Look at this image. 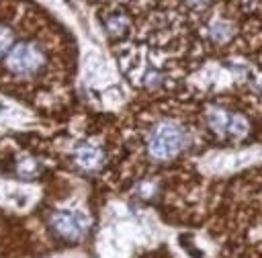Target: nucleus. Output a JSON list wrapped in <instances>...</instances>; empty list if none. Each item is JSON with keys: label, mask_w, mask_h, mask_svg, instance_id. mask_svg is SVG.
<instances>
[{"label": "nucleus", "mask_w": 262, "mask_h": 258, "mask_svg": "<svg viewBox=\"0 0 262 258\" xmlns=\"http://www.w3.org/2000/svg\"><path fill=\"white\" fill-rule=\"evenodd\" d=\"M186 143V131L172 121L160 123L151 129L147 139V152L154 160H172Z\"/></svg>", "instance_id": "nucleus-1"}, {"label": "nucleus", "mask_w": 262, "mask_h": 258, "mask_svg": "<svg viewBox=\"0 0 262 258\" xmlns=\"http://www.w3.org/2000/svg\"><path fill=\"white\" fill-rule=\"evenodd\" d=\"M43 63H45L43 51L35 43H18L10 49V53L6 57L8 70L18 76H31V74L39 72L43 68Z\"/></svg>", "instance_id": "nucleus-2"}, {"label": "nucleus", "mask_w": 262, "mask_h": 258, "mask_svg": "<svg viewBox=\"0 0 262 258\" xmlns=\"http://www.w3.org/2000/svg\"><path fill=\"white\" fill-rule=\"evenodd\" d=\"M88 217L76 209H61L51 215L53 229L66 240H80L88 231Z\"/></svg>", "instance_id": "nucleus-3"}, {"label": "nucleus", "mask_w": 262, "mask_h": 258, "mask_svg": "<svg viewBox=\"0 0 262 258\" xmlns=\"http://www.w3.org/2000/svg\"><path fill=\"white\" fill-rule=\"evenodd\" d=\"M100 149L98 147H94V145H90V143H86V145H82L80 149H78V154H76V162L82 166V168H86V170H92V168H96L98 164H100Z\"/></svg>", "instance_id": "nucleus-4"}, {"label": "nucleus", "mask_w": 262, "mask_h": 258, "mask_svg": "<svg viewBox=\"0 0 262 258\" xmlns=\"http://www.w3.org/2000/svg\"><path fill=\"white\" fill-rule=\"evenodd\" d=\"M229 117H231V113H225V111H221V109H211V111L207 113V121H209L211 129L217 131V133H227Z\"/></svg>", "instance_id": "nucleus-5"}, {"label": "nucleus", "mask_w": 262, "mask_h": 258, "mask_svg": "<svg viewBox=\"0 0 262 258\" xmlns=\"http://www.w3.org/2000/svg\"><path fill=\"white\" fill-rule=\"evenodd\" d=\"M231 35H233V27L227 20H215L211 25V37L217 43H225L227 39H231Z\"/></svg>", "instance_id": "nucleus-6"}, {"label": "nucleus", "mask_w": 262, "mask_h": 258, "mask_svg": "<svg viewBox=\"0 0 262 258\" xmlns=\"http://www.w3.org/2000/svg\"><path fill=\"white\" fill-rule=\"evenodd\" d=\"M246 131H248V121L242 115H231L229 125H227V133L229 135H244Z\"/></svg>", "instance_id": "nucleus-7"}, {"label": "nucleus", "mask_w": 262, "mask_h": 258, "mask_svg": "<svg viewBox=\"0 0 262 258\" xmlns=\"http://www.w3.org/2000/svg\"><path fill=\"white\" fill-rule=\"evenodd\" d=\"M10 41H12V35H10V31H8V29H4V27H0V53L8 49Z\"/></svg>", "instance_id": "nucleus-8"}, {"label": "nucleus", "mask_w": 262, "mask_h": 258, "mask_svg": "<svg viewBox=\"0 0 262 258\" xmlns=\"http://www.w3.org/2000/svg\"><path fill=\"white\" fill-rule=\"evenodd\" d=\"M207 2H209V0H188V4H192V6H199V8H201V6H205Z\"/></svg>", "instance_id": "nucleus-9"}]
</instances>
